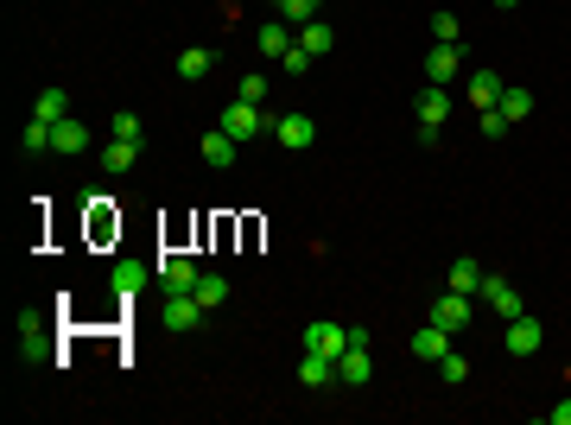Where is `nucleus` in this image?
<instances>
[{
    "mask_svg": "<svg viewBox=\"0 0 571 425\" xmlns=\"http://www.w3.org/2000/svg\"><path fill=\"white\" fill-rule=\"evenodd\" d=\"M217 127H223L229 140H242V147H248V140H260V133H267V115H260V102H242V96H235V102L223 108V121H217Z\"/></svg>",
    "mask_w": 571,
    "mask_h": 425,
    "instance_id": "nucleus-1",
    "label": "nucleus"
},
{
    "mask_svg": "<svg viewBox=\"0 0 571 425\" xmlns=\"http://www.w3.org/2000/svg\"><path fill=\"white\" fill-rule=\"evenodd\" d=\"M273 140H279L286 153H305L311 140H318V121H311L305 108H293V115H279V121H273Z\"/></svg>",
    "mask_w": 571,
    "mask_h": 425,
    "instance_id": "nucleus-2",
    "label": "nucleus"
},
{
    "mask_svg": "<svg viewBox=\"0 0 571 425\" xmlns=\"http://www.w3.org/2000/svg\"><path fill=\"white\" fill-rule=\"evenodd\" d=\"M305 349H318V356H343V349H349V324L311 318V324H305Z\"/></svg>",
    "mask_w": 571,
    "mask_h": 425,
    "instance_id": "nucleus-3",
    "label": "nucleus"
},
{
    "mask_svg": "<svg viewBox=\"0 0 571 425\" xmlns=\"http://www.w3.org/2000/svg\"><path fill=\"white\" fill-rule=\"evenodd\" d=\"M197 153H203V159H209V166H217V172H229V166H235V159H242V140H229V133H223V127H209V133H203V140H197Z\"/></svg>",
    "mask_w": 571,
    "mask_h": 425,
    "instance_id": "nucleus-4",
    "label": "nucleus"
},
{
    "mask_svg": "<svg viewBox=\"0 0 571 425\" xmlns=\"http://www.w3.org/2000/svg\"><path fill=\"white\" fill-rule=\"evenodd\" d=\"M451 77H464V51L457 45H432L425 51V83H451Z\"/></svg>",
    "mask_w": 571,
    "mask_h": 425,
    "instance_id": "nucleus-5",
    "label": "nucleus"
},
{
    "mask_svg": "<svg viewBox=\"0 0 571 425\" xmlns=\"http://www.w3.org/2000/svg\"><path fill=\"white\" fill-rule=\"evenodd\" d=\"M482 299H489V311H502V318H521L527 305H521V293L508 286L502 273H482Z\"/></svg>",
    "mask_w": 571,
    "mask_h": 425,
    "instance_id": "nucleus-6",
    "label": "nucleus"
},
{
    "mask_svg": "<svg viewBox=\"0 0 571 425\" xmlns=\"http://www.w3.org/2000/svg\"><path fill=\"white\" fill-rule=\"evenodd\" d=\"M197 324H203L197 293H166V330H197Z\"/></svg>",
    "mask_w": 571,
    "mask_h": 425,
    "instance_id": "nucleus-7",
    "label": "nucleus"
},
{
    "mask_svg": "<svg viewBox=\"0 0 571 425\" xmlns=\"http://www.w3.org/2000/svg\"><path fill=\"white\" fill-rule=\"evenodd\" d=\"M546 343V330H540V318H508V356H533V349Z\"/></svg>",
    "mask_w": 571,
    "mask_h": 425,
    "instance_id": "nucleus-8",
    "label": "nucleus"
},
{
    "mask_svg": "<svg viewBox=\"0 0 571 425\" xmlns=\"http://www.w3.org/2000/svg\"><path fill=\"white\" fill-rule=\"evenodd\" d=\"M153 279V267L147 260H115V273H108V286H115V299H133L140 286Z\"/></svg>",
    "mask_w": 571,
    "mask_h": 425,
    "instance_id": "nucleus-9",
    "label": "nucleus"
},
{
    "mask_svg": "<svg viewBox=\"0 0 571 425\" xmlns=\"http://www.w3.org/2000/svg\"><path fill=\"white\" fill-rule=\"evenodd\" d=\"M432 324H445L451 336H457V330H470V293H445V299L432 305Z\"/></svg>",
    "mask_w": 571,
    "mask_h": 425,
    "instance_id": "nucleus-10",
    "label": "nucleus"
},
{
    "mask_svg": "<svg viewBox=\"0 0 571 425\" xmlns=\"http://www.w3.org/2000/svg\"><path fill=\"white\" fill-rule=\"evenodd\" d=\"M83 147H89V127H83L77 115L51 121V153H83Z\"/></svg>",
    "mask_w": 571,
    "mask_h": 425,
    "instance_id": "nucleus-11",
    "label": "nucleus"
},
{
    "mask_svg": "<svg viewBox=\"0 0 571 425\" xmlns=\"http://www.w3.org/2000/svg\"><path fill=\"white\" fill-rule=\"evenodd\" d=\"M159 279H166V293H197V279H203V273H197L184 254H166V260H159Z\"/></svg>",
    "mask_w": 571,
    "mask_h": 425,
    "instance_id": "nucleus-12",
    "label": "nucleus"
},
{
    "mask_svg": "<svg viewBox=\"0 0 571 425\" xmlns=\"http://www.w3.org/2000/svg\"><path fill=\"white\" fill-rule=\"evenodd\" d=\"M445 349H451V330H445V324H432V318H425V324H419V336H413V356H425V362H439Z\"/></svg>",
    "mask_w": 571,
    "mask_h": 425,
    "instance_id": "nucleus-13",
    "label": "nucleus"
},
{
    "mask_svg": "<svg viewBox=\"0 0 571 425\" xmlns=\"http://www.w3.org/2000/svg\"><path fill=\"white\" fill-rule=\"evenodd\" d=\"M293 45H299V26H293V20H267V26H260V51H267V57H286Z\"/></svg>",
    "mask_w": 571,
    "mask_h": 425,
    "instance_id": "nucleus-14",
    "label": "nucleus"
},
{
    "mask_svg": "<svg viewBox=\"0 0 571 425\" xmlns=\"http://www.w3.org/2000/svg\"><path fill=\"white\" fill-rule=\"evenodd\" d=\"M502 77H495V70H470V108H495V102H502Z\"/></svg>",
    "mask_w": 571,
    "mask_h": 425,
    "instance_id": "nucleus-15",
    "label": "nucleus"
},
{
    "mask_svg": "<svg viewBox=\"0 0 571 425\" xmlns=\"http://www.w3.org/2000/svg\"><path fill=\"white\" fill-rule=\"evenodd\" d=\"M96 159H102V172H108V178H121V172H133L140 147H133V140H108V147H102Z\"/></svg>",
    "mask_w": 571,
    "mask_h": 425,
    "instance_id": "nucleus-16",
    "label": "nucleus"
},
{
    "mask_svg": "<svg viewBox=\"0 0 571 425\" xmlns=\"http://www.w3.org/2000/svg\"><path fill=\"white\" fill-rule=\"evenodd\" d=\"M375 375V362H369V349H343L337 356V381H349V387H362Z\"/></svg>",
    "mask_w": 571,
    "mask_h": 425,
    "instance_id": "nucleus-17",
    "label": "nucleus"
},
{
    "mask_svg": "<svg viewBox=\"0 0 571 425\" xmlns=\"http://www.w3.org/2000/svg\"><path fill=\"white\" fill-rule=\"evenodd\" d=\"M299 381H305V387H330V381H337V356H318V349H305Z\"/></svg>",
    "mask_w": 571,
    "mask_h": 425,
    "instance_id": "nucleus-18",
    "label": "nucleus"
},
{
    "mask_svg": "<svg viewBox=\"0 0 571 425\" xmlns=\"http://www.w3.org/2000/svg\"><path fill=\"white\" fill-rule=\"evenodd\" d=\"M445 115H451V89H445V83H425V89H419V121L439 127Z\"/></svg>",
    "mask_w": 571,
    "mask_h": 425,
    "instance_id": "nucleus-19",
    "label": "nucleus"
},
{
    "mask_svg": "<svg viewBox=\"0 0 571 425\" xmlns=\"http://www.w3.org/2000/svg\"><path fill=\"white\" fill-rule=\"evenodd\" d=\"M209 64H217V51L191 45V51H178V77H184V83H197V77H209Z\"/></svg>",
    "mask_w": 571,
    "mask_h": 425,
    "instance_id": "nucleus-20",
    "label": "nucleus"
},
{
    "mask_svg": "<svg viewBox=\"0 0 571 425\" xmlns=\"http://www.w3.org/2000/svg\"><path fill=\"white\" fill-rule=\"evenodd\" d=\"M451 293H470V299L482 293V267H476L470 254H464V260H451Z\"/></svg>",
    "mask_w": 571,
    "mask_h": 425,
    "instance_id": "nucleus-21",
    "label": "nucleus"
},
{
    "mask_svg": "<svg viewBox=\"0 0 571 425\" xmlns=\"http://www.w3.org/2000/svg\"><path fill=\"white\" fill-rule=\"evenodd\" d=\"M32 115H38V121H64V115H70V96H64V89L51 83V89H38V102H32Z\"/></svg>",
    "mask_w": 571,
    "mask_h": 425,
    "instance_id": "nucleus-22",
    "label": "nucleus"
},
{
    "mask_svg": "<svg viewBox=\"0 0 571 425\" xmlns=\"http://www.w3.org/2000/svg\"><path fill=\"white\" fill-rule=\"evenodd\" d=\"M223 299H229V279H223V273H203V279H197V305H203V311H217Z\"/></svg>",
    "mask_w": 571,
    "mask_h": 425,
    "instance_id": "nucleus-23",
    "label": "nucleus"
},
{
    "mask_svg": "<svg viewBox=\"0 0 571 425\" xmlns=\"http://www.w3.org/2000/svg\"><path fill=\"white\" fill-rule=\"evenodd\" d=\"M495 108H502L508 121H527V115H533V96H527L521 83H508V89H502V102H495Z\"/></svg>",
    "mask_w": 571,
    "mask_h": 425,
    "instance_id": "nucleus-24",
    "label": "nucleus"
},
{
    "mask_svg": "<svg viewBox=\"0 0 571 425\" xmlns=\"http://www.w3.org/2000/svg\"><path fill=\"white\" fill-rule=\"evenodd\" d=\"M299 45H305L311 57H324V51H330L337 38H330V26H324V20H305V26H299Z\"/></svg>",
    "mask_w": 571,
    "mask_h": 425,
    "instance_id": "nucleus-25",
    "label": "nucleus"
},
{
    "mask_svg": "<svg viewBox=\"0 0 571 425\" xmlns=\"http://www.w3.org/2000/svg\"><path fill=\"white\" fill-rule=\"evenodd\" d=\"M439 375H445L451 387H464V381H470V356H451V349H445V356H439Z\"/></svg>",
    "mask_w": 571,
    "mask_h": 425,
    "instance_id": "nucleus-26",
    "label": "nucleus"
},
{
    "mask_svg": "<svg viewBox=\"0 0 571 425\" xmlns=\"http://www.w3.org/2000/svg\"><path fill=\"white\" fill-rule=\"evenodd\" d=\"M26 153H51V121H26Z\"/></svg>",
    "mask_w": 571,
    "mask_h": 425,
    "instance_id": "nucleus-27",
    "label": "nucleus"
},
{
    "mask_svg": "<svg viewBox=\"0 0 571 425\" xmlns=\"http://www.w3.org/2000/svg\"><path fill=\"white\" fill-rule=\"evenodd\" d=\"M140 133H147V127H140V115H133V108H121V115H115V133H108V140H133V147H140Z\"/></svg>",
    "mask_w": 571,
    "mask_h": 425,
    "instance_id": "nucleus-28",
    "label": "nucleus"
},
{
    "mask_svg": "<svg viewBox=\"0 0 571 425\" xmlns=\"http://www.w3.org/2000/svg\"><path fill=\"white\" fill-rule=\"evenodd\" d=\"M20 336H26V356H38V336H45V318H38V311H26V318H20Z\"/></svg>",
    "mask_w": 571,
    "mask_h": 425,
    "instance_id": "nucleus-29",
    "label": "nucleus"
},
{
    "mask_svg": "<svg viewBox=\"0 0 571 425\" xmlns=\"http://www.w3.org/2000/svg\"><path fill=\"white\" fill-rule=\"evenodd\" d=\"M242 102H267V77H260V70H248V77H242V89H235Z\"/></svg>",
    "mask_w": 571,
    "mask_h": 425,
    "instance_id": "nucleus-30",
    "label": "nucleus"
},
{
    "mask_svg": "<svg viewBox=\"0 0 571 425\" xmlns=\"http://www.w3.org/2000/svg\"><path fill=\"white\" fill-rule=\"evenodd\" d=\"M432 38L439 45H457V13H432Z\"/></svg>",
    "mask_w": 571,
    "mask_h": 425,
    "instance_id": "nucleus-31",
    "label": "nucleus"
},
{
    "mask_svg": "<svg viewBox=\"0 0 571 425\" xmlns=\"http://www.w3.org/2000/svg\"><path fill=\"white\" fill-rule=\"evenodd\" d=\"M508 127H515V121H508V115H502V108H482V133H489V140H502V133H508Z\"/></svg>",
    "mask_w": 571,
    "mask_h": 425,
    "instance_id": "nucleus-32",
    "label": "nucleus"
},
{
    "mask_svg": "<svg viewBox=\"0 0 571 425\" xmlns=\"http://www.w3.org/2000/svg\"><path fill=\"white\" fill-rule=\"evenodd\" d=\"M279 64H286V70H293V77H305V70H311V51H305V45H293V51H286V57H279Z\"/></svg>",
    "mask_w": 571,
    "mask_h": 425,
    "instance_id": "nucleus-33",
    "label": "nucleus"
},
{
    "mask_svg": "<svg viewBox=\"0 0 571 425\" xmlns=\"http://www.w3.org/2000/svg\"><path fill=\"white\" fill-rule=\"evenodd\" d=\"M546 419H552V425H571V400H558V406H546Z\"/></svg>",
    "mask_w": 571,
    "mask_h": 425,
    "instance_id": "nucleus-34",
    "label": "nucleus"
},
{
    "mask_svg": "<svg viewBox=\"0 0 571 425\" xmlns=\"http://www.w3.org/2000/svg\"><path fill=\"white\" fill-rule=\"evenodd\" d=\"M495 7H521V0H495Z\"/></svg>",
    "mask_w": 571,
    "mask_h": 425,
    "instance_id": "nucleus-35",
    "label": "nucleus"
}]
</instances>
